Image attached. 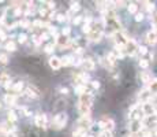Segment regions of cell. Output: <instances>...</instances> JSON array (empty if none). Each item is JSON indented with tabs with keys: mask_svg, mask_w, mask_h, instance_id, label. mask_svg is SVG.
Returning <instances> with one entry per match:
<instances>
[{
	"mask_svg": "<svg viewBox=\"0 0 157 137\" xmlns=\"http://www.w3.org/2000/svg\"><path fill=\"white\" fill-rule=\"evenodd\" d=\"M6 49L7 51H15V49H17V45H15L14 41H11V40H10V41L6 44Z\"/></svg>",
	"mask_w": 157,
	"mask_h": 137,
	"instance_id": "4dcf8cb0",
	"label": "cell"
},
{
	"mask_svg": "<svg viewBox=\"0 0 157 137\" xmlns=\"http://www.w3.org/2000/svg\"><path fill=\"white\" fill-rule=\"evenodd\" d=\"M142 118H143L142 107L141 106H134L130 110V119L131 121H142Z\"/></svg>",
	"mask_w": 157,
	"mask_h": 137,
	"instance_id": "277c9868",
	"label": "cell"
},
{
	"mask_svg": "<svg viewBox=\"0 0 157 137\" xmlns=\"http://www.w3.org/2000/svg\"><path fill=\"white\" fill-rule=\"evenodd\" d=\"M93 100H94V96L90 92H86L81 96L79 103H78V111L81 113V115H88V114L90 113Z\"/></svg>",
	"mask_w": 157,
	"mask_h": 137,
	"instance_id": "6da1fadb",
	"label": "cell"
},
{
	"mask_svg": "<svg viewBox=\"0 0 157 137\" xmlns=\"http://www.w3.org/2000/svg\"><path fill=\"white\" fill-rule=\"evenodd\" d=\"M32 39H33V41H34V44H36V45H38L40 43H41V39H40L38 36H36V34H33Z\"/></svg>",
	"mask_w": 157,
	"mask_h": 137,
	"instance_id": "f6af8a7d",
	"label": "cell"
},
{
	"mask_svg": "<svg viewBox=\"0 0 157 137\" xmlns=\"http://www.w3.org/2000/svg\"><path fill=\"white\" fill-rule=\"evenodd\" d=\"M152 25H153V27H154V32L157 33V11H154L153 14H152Z\"/></svg>",
	"mask_w": 157,
	"mask_h": 137,
	"instance_id": "f1b7e54d",
	"label": "cell"
},
{
	"mask_svg": "<svg viewBox=\"0 0 157 137\" xmlns=\"http://www.w3.org/2000/svg\"><path fill=\"white\" fill-rule=\"evenodd\" d=\"M54 48H55V45L52 44V43H51V44H47L45 45V52H48V54H51V52H54Z\"/></svg>",
	"mask_w": 157,
	"mask_h": 137,
	"instance_id": "836d02e7",
	"label": "cell"
},
{
	"mask_svg": "<svg viewBox=\"0 0 157 137\" xmlns=\"http://www.w3.org/2000/svg\"><path fill=\"white\" fill-rule=\"evenodd\" d=\"M19 25H21L22 27H25V29H30V26H32V24H30L27 19H25V21H21V22H19Z\"/></svg>",
	"mask_w": 157,
	"mask_h": 137,
	"instance_id": "d6a6232c",
	"label": "cell"
},
{
	"mask_svg": "<svg viewBox=\"0 0 157 137\" xmlns=\"http://www.w3.org/2000/svg\"><path fill=\"white\" fill-rule=\"evenodd\" d=\"M11 89L14 91V92H21V91L23 89V82H21V81H19V82H17L15 85H12Z\"/></svg>",
	"mask_w": 157,
	"mask_h": 137,
	"instance_id": "4316f807",
	"label": "cell"
},
{
	"mask_svg": "<svg viewBox=\"0 0 157 137\" xmlns=\"http://www.w3.org/2000/svg\"><path fill=\"white\" fill-rule=\"evenodd\" d=\"M36 125L41 129L48 128V118L45 114H38V115H36Z\"/></svg>",
	"mask_w": 157,
	"mask_h": 137,
	"instance_id": "9c48e42d",
	"label": "cell"
},
{
	"mask_svg": "<svg viewBox=\"0 0 157 137\" xmlns=\"http://www.w3.org/2000/svg\"><path fill=\"white\" fill-rule=\"evenodd\" d=\"M85 133H86V129H82V128H78L77 130H74L72 132V136L74 137H78V136H85Z\"/></svg>",
	"mask_w": 157,
	"mask_h": 137,
	"instance_id": "83f0119b",
	"label": "cell"
},
{
	"mask_svg": "<svg viewBox=\"0 0 157 137\" xmlns=\"http://www.w3.org/2000/svg\"><path fill=\"white\" fill-rule=\"evenodd\" d=\"M40 39H41V41L42 40H48L49 39V33H42L41 36H40Z\"/></svg>",
	"mask_w": 157,
	"mask_h": 137,
	"instance_id": "681fc988",
	"label": "cell"
},
{
	"mask_svg": "<svg viewBox=\"0 0 157 137\" xmlns=\"http://www.w3.org/2000/svg\"><path fill=\"white\" fill-rule=\"evenodd\" d=\"M26 39H27V37H26V34H23V33H22V34H19V36H18V41L21 43V44L26 43Z\"/></svg>",
	"mask_w": 157,
	"mask_h": 137,
	"instance_id": "60d3db41",
	"label": "cell"
},
{
	"mask_svg": "<svg viewBox=\"0 0 157 137\" xmlns=\"http://www.w3.org/2000/svg\"><path fill=\"white\" fill-rule=\"evenodd\" d=\"M56 19L59 22H64V21H67V15H64V14H57L56 15Z\"/></svg>",
	"mask_w": 157,
	"mask_h": 137,
	"instance_id": "d590c367",
	"label": "cell"
},
{
	"mask_svg": "<svg viewBox=\"0 0 157 137\" xmlns=\"http://www.w3.org/2000/svg\"><path fill=\"white\" fill-rule=\"evenodd\" d=\"M142 19H143V14H142V12H137V14H135V21L141 22Z\"/></svg>",
	"mask_w": 157,
	"mask_h": 137,
	"instance_id": "7bdbcfd3",
	"label": "cell"
},
{
	"mask_svg": "<svg viewBox=\"0 0 157 137\" xmlns=\"http://www.w3.org/2000/svg\"><path fill=\"white\" fill-rule=\"evenodd\" d=\"M107 60H108V65H111V66H115L116 65V60H118V58H116V54H108V56H107Z\"/></svg>",
	"mask_w": 157,
	"mask_h": 137,
	"instance_id": "cb8c5ba5",
	"label": "cell"
},
{
	"mask_svg": "<svg viewBox=\"0 0 157 137\" xmlns=\"http://www.w3.org/2000/svg\"><path fill=\"white\" fill-rule=\"evenodd\" d=\"M127 8H128V12H130V14H137V11H138V6H137L135 3H130Z\"/></svg>",
	"mask_w": 157,
	"mask_h": 137,
	"instance_id": "f546056e",
	"label": "cell"
},
{
	"mask_svg": "<svg viewBox=\"0 0 157 137\" xmlns=\"http://www.w3.org/2000/svg\"><path fill=\"white\" fill-rule=\"evenodd\" d=\"M7 118H8V122L14 123V122H17V119H18V115H17V113H15V111L10 110L8 113H7Z\"/></svg>",
	"mask_w": 157,
	"mask_h": 137,
	"instance_id": "ffe728a7",
	"label": "cell"
},
{
	"mask_svg": "<svg viewBox=\"0 0 157 137\" xmlns=\"http://www.w3.org/2000/svg\"><path fill=\"white\" fill-rule=\"evenodd\" d=\"M49 66L54 70H59L60 66H62V60H60V58H56V56H52L49 59Z\"/></svg>",
	"mask_w": 157,
	"mask_h": 137,
	"instance_id": "9a60e30c",
	"label": "cell"
},
{
	"mask_svg": "<svg viewBox=\"0 0 157 137\" xmlns=\"http://www.w3.org/2000/svg\"><path fill=\"white\" fill-rule=\"evenodd\" d=\"M131 137H138V134H133V136H131Z\"/></svg>",
	"mask_w": 157,
	"mask_h": 137,
	"instance_id": "91938a15",
	"label": "cell"
},
{
	"mask_svg": "<svg viewBox=\"0 0 157 137\" xmlns=\"http://www.w3.org/2000/svg\"><path fill=\"white\" fill-rule=\"evenodd\" d=\"M52 34V36H55V37H57V32H56V27H54V26H51L49 27V36Z\"/></svg>",
	"mask_w": 157,
	"mask_h": 137,
	"instance_id": "ee69618b",
	"label": "cell"
},
{
	"mask_svg": "<svg viewBox=\"0 0 157 137\" xmlns=\"http://www.w3.org/2000/svg\"><path fill=\"white\" fill-rule=\"evenodd\" d=\"M86 92H88V89H86L85 84H79V85H77V87H75V93H78V95L82 96L83 93H86Z\"/></svg>",
	"mask_w": 157,
	"mask_h": 137,
	"instance_id": "44dd1931",
	"label": "cell"
},
{
	"mask_svg": "<svg viewBox=\"0 0 157 137\" xmlns=\"http://www.w3.org/2000/svg\"><path fill=\"white\" fill-rule=\"evenodd\" d=\"M4 101H6V104H8V106H14L15 101H17V96L7 93V95L4 96Z\"/></svg>",
	"mask_w": 157,
	"mask_h": 137,
	"instance_id": "d6986e66",
	"label": "cell"
},
{
	"mask_svg": "<svg viewBox=\"0 0 157 137\" xmlns=\"http://www.w3.org/2000/svg\"><path fill=\"white\" fill-rule=\"evenodd\" d=\"M81 21H82V17H75V18L72 19V22H74V25H78V24H81Z\"/></svg>",
	"mask_w": 157,
	"mask_h": 137,
	"instance_id": "c3c4849f",
	"label": "cell"
},
{
	"mask_svg": "<svg viewBox=\"0 0 157 137\" xmlns=\"http://www.w3.org/2000/svg\"><path fill=\"white\" fill-rule=\"evenodd\" d=\"M92 88L93 89H98L100 88V82L98 81H92Z\"/></svg>",
	"mask_w": 157,
	"mask_h": 137,
	"instance_id": "bcb514c9",
	"label": "cell"
},
{
	"mask_svg": "<svg viewBox=\"0 0 157 137\" xmlns=\"http://www.w3.org/2000/svg\"><path fill=\"white\" fill-rule=\"evenodd\" d=\"M4 87H6V89H11V88H12V84H11V81H10V82H7L6 85H4Z\"/></svg>",
	"mask_w": 157,
	"mask_h": 137,
	"instance_id": "9f6ffc18",
	"label": "cell"
},
{
	"mask_svg": "<svg viewBox=\"0 0 157 137\" xmlns=\"http://www.w3.org/2000/svg\"><path fill=\"white\" fill-rule=\"evenodd\" d=\"M92 121H90V115H82L79 119V122H78V128H82V129H86L88 126H90Z\"/></svg>",
	"mask_w": 157,
	"mask_h": 137,
	"instance_id": "8fae6325",
	"label": "cell"
},
{
	"mask_svg": "<svg viewBox=\"0 0 157 137\" xmlns=\"http://www.w3.org/2000/svg\"><path fill=\"white\" fill-rule=\"evenodd\" d=\"M142 113H143V116H152V115H156L157 114V107L154 104H152L150 101L148 103H142Z\"/></svg>",
	"mask_w": 157,
	"mask_h": 137,
	"instance_id": "3957f363",
	"label": "cell"
},
{
	"mask_svg": "<svg viewBox=\"0 0 157 137\" xmlns=\"http://www.w3.org/2000/svg\"><path fill=\"white\" fill-rule=\"evenodd\" d=\"M143 4H145V8L148 10V11H154V4L150 3V2H143Z\"/></svg>",
	"mask_w": 157,
	"mask_h": 137,
	"instance_id": "1f68e13d",
	"label": "cell"
},
{
	"mask_svg": "<svg viewBox=\"0 0 157 137\" xmlns=\"http://www.w3.org/2000/svg\"><path fill=\"white\" fill-rule=\"evenodd\" d=\"M70 32H71V30H70V27H64V29H63V36L67 37L68 34H70Z\"/></svg>",
	"mask_w": 157,
	"mask_h": 137,
	"instance_id": "7dc6e473",
	"label": "cell"
},
{
	"mask_svg": "<svg viewBox=\"0 0 157 137\" xmlns=\"http://www.w3.org/2000/svg\"><path fill=\"white\" fill-rule=\"evenodd\" d=\"M82 66H83V68H85L86 72H92L93 68L96 67L94 62H93L92 59H85V60L82 62Z\"/></svg>",
	"mask_w": 157,
	"mask_h": 137,
	"instance_id": "ac0fdd59",
	"label": "cell"
},
{
	"mask_svg": "<svg viewBox=\"0 0 157 137\" xmlns=\"http://www.w3.org/2000/svg\"><path fill=\"white\" fill-rule=\"evenodd\" d=\"M138 44H137L134 40H127V43H126V45H125V54H127V55H135L137 52H138Z\"/></svg>",
	"mask_w": 157,
	"mask_h": 137,
	"instance_id": "5b68a950",
	"label": "cell"
},
{
	"mask_svg": "<svg viewBox=\"0 0 157 137\" xmlns=\"http://www.w3.org/2000/svg\"><path fill=\"white\" fill-rule=\"evenodd\" d=\"M138 52L141 55H146V54H148V48H146L145 45H141V47L138 48Z\"/></svg>",
	"mask_w": 157,
	"mask_h": 137,
	"instance_id": "8d00e7d4",
	"label": "cell"
},
{
	"mask_svg": "<svg viewBox=\"0 0 157 137\" xmlns=\"http://www.w3.org/2000/svg\"><path fill=\"white\" fill-rule=\"evenodd\" d=\"M10 75L6 73H0V85H6L7 82H10Z\"/></svg>",
	"mask_w": 157,
	"mask_h": 137,
	"instance_id": "d4e9b609",
	"label": "cell"
},
{
	"mask_svg": "<svg viewBox=\"0 0 157 137\" xmlns=\"http://www.w3.org/2000/svg\"><path fill=\"white\" fill-rule=\"evenodd\" d=\"M103 29H104V25H100L97 27H93L92 32L89 33V39L92 41H100L101 37H103Z\"/></svg>",
	"mask_w": 157,
	"mask_h": 137,
	"instance_id": "8992f818",
	"label": "cell"
},
{
	"mask_svg": "<svg viewBox=\"0 0 157 137\" xmlns=\"http://www.w3.org/2000/svg\"><path fill=\"white\" fill-rule=\"evenodd\" d=\"M82 32L83 33H88V34H89L90 32H92V26H90V25H83V27H82Z\"/></svg>",
	"mask_w": 157,
	"mask_h": 137,
	"instance_id": "f35d334b",
	"label": "cell"
},
{
	"mask_svg": "<svg viewBox=\"0 0 157 137\" xmlns=\"http://www.w3.org/2000/svg\"><path fill=\"white\" fill-rule=\"evenodd\" d=\"M60 60H62V65H64V66L74 65V58L72 56H63Z\"/></svg>",
	"mask_w": 157,
	"mask_h": 137,
	"instance_id": "603a6c76",
	"label": "cell"
},
{
	"mask_svg": "<svg viewBox=\"0 0 157 137\" xmlns=\"http://www.w3.org/2000/svg\"><path fill=\"white\" fill-rule=\"evenodd\" d=\"M139 66H141L142 68H148L149 67V62L146 59H141L139 60Z\"/></svg>",
	"mask_w": 157,
	"mask_h": 137,
	"instance_id": "e575fe53",
	"label": "cell"
},
{
	"mask_svg": "<svg viewBox=\"0 0 157 137\" xmlns=\"http://www.w3.org/2000/svg\"><path fill=\"white\" fill-rule=\"evenodd\" d=\"M60 92H62V93H64V95H66V93H67L68 91H67V88H62V89H60Z\"/></svg>",
	"mask_w": 157,
	"mask_h": 137,
	"instance_id": "680465c9",
	"label": "cell"
},
{
	"mask_svg": "<svg viewBox=\"0 0 157 137\" xmlns=\"http://www.w3.org/2000/svg\"><path fill=\"white\" fill-rule=\"evenodd\" d=\"M47 4H48V8L49 10L55 8V3H52V2H47Z\"/></svg>",
	"mask_w": 157,
	"mask_h": 137,
	"instance_id": "db71d44e",
	"label": "cell"
},
{
	"mask_svg": "<svg viewBox=\"0 0 157 137\" xmlns=\"http://www.w3.org/2000/svg\"><path fill=\"white\" fill-rule=\"evenodd\" d=\"M21 14H22V10H21V8H17V10H15V15H17V17H19Z\"/></svg>",
	"mask_w": 157,
	"mask_h": 137,
	"instance_id": "6f0895ef",
	"label": "cell"
},
{
	"mask_svg": "<svg viewBox=\"0 0 157 137\" xmlns=\"http://www.w3.org/2000/svg\"><path fill=\"white\" fill-rule=\"evenodd\" d=\"M0 136H2V132H0Z\"/></svg>",
	"mask_w": 157,
	"mask_h": 137,
	"instance_id": "be15d7a7",
	"label": "cell"
},
{
	"mask_svg": "<svg viewBox=\"0 0 157 137\" xmlns=\"http://www.w3.org/2000/svg\"><path fill=\"white\" fill-rule=\"evenodd\" d=\"M138 99L142 101V103H148V101H150L152 95H150V92H149L148 89H143V91H141V92H139Z\"/></svg>",
	"mask_w": 157,
	"mask_h": 137,
	"instance_id": "7c38bea8",
	"label": "cell"
},
{
	"mask_svg": "<svg viewBox=\"0 0 157 137\" xmlns=\"http://www.w3.org/2000/svg\"><path fill=\"white\" fill-rule=\"evenodd\" d=\"M25 92H26V95L29 96V97H32V99H37L40 96L38 89H37V88H34V87H27Z\"/></svg>",
	"mask_w": 157,
	"mask_h": 137,
	"instance_id": "5bb4252c",
	"label": "cell"
},
{
	"mask_svg": "<svg viewBox=\"0 0 157 137\" xmlns=\"http://www.w3.org/2000/svg\"><path fill=\"white\" fill-rule=\"evenodd\" d=\"M146 41H148L149 44H156L157 43V33L154 32V30L148 32V34H146Z\"/></svg>",
	"mask_w": 157,
	"mask_h": 137,
	"instance_id": "2e32d148",
	"label": "cell"
},
{
	"mask_svg": "<svg viewBox=\"0 0 157 137\" xmlns=\"http://www.w3.org/2000/svg\"><path fill=\"white\" fill-rule=\"evenodd\" d=\"M33 26H34V27H41L42 22L41 21H34V22H33Z\"/></svg>",
	"mask_w": 157,
	"mask_h": 137,
	"instance_id": "f907efd6",
	"label": "cell"
},
{
	"mask_svg": "<svg viewBox=\"0 0 157 137\" xmlns=\"http://www.w3.org/2000/svg\"><path fill=\"white\" fill-rule=\"evenodd\" d=\"M66 123H67V114H66V113H60V114H57V115L55 116V119H54V128L56 129V130L63 129L66 126Z\"/></svg>",
	"mask_w": 157,
	"mask_h": 137,
	"instance_id": "7a4b0ae2",
	"label": "cell"
},
{
	"mask_svg": "<svg viewBox=\"0 0 157 137\" xmlns=\"http://www.w3.org/2000/svg\"><path fill=\"white\" fill-rule=\"evenodd\" d=\"M55 39H56V44H59L60 47H68L70 45V39H67L64 36H57Z\"/></svg>",
	"mask_w": 157,
	"mask_h": 137,
	"instance_id": "e0dca14e",
	"label": "cell"
},
{
	"mask_svg": "<svg viewBox=\"0 0 157 137\" xmlns=\"http://www.w3.org/2000/svg\"><path fill=\"white\" fill-rule=\"evenodd\" d=\"M100 137H113L112 136V132H108V130H103L100 133Z\"/></svg>",
	"mask_w": 157,
	"mask_h": 137,
	"instance_id": "ab89813d",
	"label": "cell"
},
{
	"mask_svg": "<svg viewBox=\"0 0 157 137\" xmlns=\"http://www.w3.org/2000/svg\"><path fill=\"white\" fill-rule=\"evenodd\" d=\"M6 39H7V34L2 29H0V40H6Z\"/></svg>",
	"mask_w": 157,
	"mask_h": 137,
	"instance_id": "816d5d0a",
	"label": "cell"
},
{
	"mask_svg": "<svg viewBox=\"0 0 157 137\" xmlns=\"http://www.w3.org/2000/svg\"><path fill=\"white\" fill-rule=\"evenodd\" d=\"M141 80H142V82L149 84L152 81V77H150V74H149L148 72H143L142 74H141Z\"/></svg>",
	"mask_w": 157,
	"mask_h": 137,
	"instance_id": "484cf974",
	"label": "cell"
},
{
	"mask_svg": "<svg viewBox=\"0 0 157 137\" xmlns=\"http://www.w3.org/2000/svg\"><path fill=\"white\" fill-rule=\"evenodd\" d=\"M146 89L150 92L152 96H153V95L157 96V78H153V80L148 84V88H146Z\"/></svg>",
	"mask_w": 157,
	"mask_h": 137,
	"instance_id": "4fadbf2b",
	"label": "cell"
},
{
	"mask_svg": "<svg viewBox=\"0 0 157 137\" xmlns=\"http://www.w3.org/2000/svg\"><path fill=\"white\" fill-rule=\"evenodd\" d=\"M83 137H93V136H83Z\"/></svg>",
	"mask_w": 157,
	"mask_h": 137,
	"instance_id": "6125c7cd",
	"label": "cell"
},
{
	"mask_svg": "<svg viewBox=\"0 0 157 137\" xmlns=\"http://www.w3.org/2000/svg\"><path fill=\"white\" fill-rule=\"evenodd\" d=\"M0 132H2V134H7V136H8L10 133L15 132V126H12V123L8 122V121L2 122L0 123Z\"/></svg>",
	"mask_w": 157,
	"mask_h": 137,
	"instance_id": "ba28073f",
	"label": "cell"
},
{
	"mask_svg": "<svg viewBox=\"0 0 157 137\" xmlns=\"http://www.w3.org/2000/svg\"><path fill=\"white\" fill-rule=\"evenodd\" d=\"M75 80L78 82H86V81H89V74H86V73H81V74L75 75Z\"/></svg>",
	"mask_w": 157,
	"mask_h": 137,
	"instance_id": "7402d4cb",
	"label": "cell"
},
{
	"mask_svg": "<svg viewBox=\"0 0 157 137\" xmlns=\"http://www.w3.org/2000/svg\"><path fill=\"white\" fill-rule=\"evenodd\" d=\"M79 8H81L79 3H71V8H70V12H72V11H78Z\"/></svg>",
	"mask_w": 157,
	"mask_h": 137,
	"instance_id": "74e56055",
	"label": "cell"
},
{
	"mask_svg": "<svg viewBox=\"0 0 157 137\" xmlns=\"http://www.w3.org/2000/svg\"><path fill=\"white\" fill-rule=\"evenodd\" d=\"M154 132H156V134H157V126H156V128H154Z\"/></svg>",
	"mask_w": 157,
	"mask_h": 137,
	"instance_id": "94428289",
	"label": "cell"
},
{
	"mask_svg": "<svg viewBox=\"0 0 157 137\" xmlns=\"http://www.w3.org/2000/svg\"><path fill=\"white\" fill-rule=\"evenodd\" d=\"M0 62L4 63V65H6V63L8 62V58H7L6 54H0Z\"/></svg>",
	"mask_w": 157,
	"mask_h": 137,
	"instance_id": "b9f144b4",
	"label": "cell"
},
{
	"mask_svg": "<svg viewBox=\"0 0 157 137\" xmlns=\"http://www.w3.org/2000/svg\"><path fill=\"white\" fill-rule=\"evenodd\" d=\"M40 14H41L42 17H47V15H48V11H47L45 8H41V10H40Z\"/></svg>",
	"mask_w": 157,
	"mask_h": 137,
	"instance_id": "f5cc1de1",
	"label": "cell"
},
{
	"mask_svg": "<svg viewBox=\"0 0 157 137\" xmlns=\"http://www.w3.org/2000/svg\"><path fill=\"white\" fill-rule=\"evenodd\" d=\"M7 137H19V136H18V133H17V132H12V133H10Z\"/></svg>",
	"mask_w": 157,
	"mask_h": 137,
	"instance_id": "11a10c76",
	"label": "cell"
},
{
	"mask_svg": "<svg viewBox=\"0 0 157 137\" xmlns=\"http://www.w3.org/2000/svg\"><path fill=\"white\" fill-rule=\"evenodd\" d=\"M97 126L103 130H108V132H112V129L115 128V122H113L112 119L109 118H103L100 122L97 123Z\"/></svg>",
	"mask_w": 157,
	"mask_h": 137,
	"instance_id": "52a82bcc",
	"label": "cell"
},
{
	"mask_svg": "<svg viewBox=\"0 0 157 137\" xmlns=\"http://www.w3.org/2000/svg\"><path fill=\"white\" fill-rule=\"evenodd\" d=\"M0 107H2V106H0Z\"/></svg>",
	"mask_w": 157,
	"mask_h": 137,
	"instance_id": "e7e4bbea",
	"label": "cell"
},
{
	"mask_svg": "<svg viewBox=\"0 0 157 137\" xmlns=\"http://www.w3.org/2000/svg\"><path fill=\"white\" fill-rule=\"evenodd\" d=\"M142 129H143V126H142V122H141V121H131L130 122V132L133 134L141 133Z\"/></svg>",
	"mask_w": 157,
	"mask_h": 137,
	"instance_id": "30bf717a",
	"label": "cell"
}]
</instances>
